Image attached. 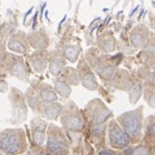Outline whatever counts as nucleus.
I'll return each mask as SVG.
<instances>
[{
	"label": "nucleus",
	"mask_w": 155,
	"mask_h": 155,
	"mask_svg": "<svg viewBox=\"0 0 155 155\" xmlns=\"http://www.w3.org/2000/svg\"><path fill=\"white\" fill-rule=\"evenodd\" d=\"M0 145L7 154H18L24 150V136L18 129H7L0 134Z\"/></svg>",
	"instance_id": "obj_1"
},
{
	"label": "nucleus",
	"mask_w": 155,
	"mask_h": 155,
	"mask_svg": "<svg viewBox=\"0 0 155 155\" xmlns=\"http://www.w3.org/2000/svg\"><path fill=\"white\" fill-rule=\"evenodd\" d=\"M141 119H142V107L134 111L126 112L118 116V122L124 130L130 136H137L141 130Z\"/></svg>",
	"instance_id": "obj_2"
},
{
	"label": "nucleus",
	"mask_w": 155,
	"mask_h": 155,
	"mask_svg": "<svg viewBox=\"0 0 155 155\" xmlns=\"http://www.w3.org/2000/svg\"><path fill=\"white\" fill-rule=\"evenodd\" d=\"M3 66L5 67V70L8 71L10 75L14 76L18 79L25 80L28 76L27 67H26L23 58L20 57L18 54H15V53L7 52Z\"/></svg>",
	"instance_id": "obj_3"
},
{
	"label": "nucleus",
	"mask_w": 155,
	"mask_h": 155,
	"mask_svg": "<svg viewBox=\"0 0 155 155\" xmlns=\"http://www.w3.org/2000/svg\"><path fill=\"white\" fill-rule=\"evenodd\" d=\"M61 120L62 124L68 130L78 131L83 127V120L80 118L79 112L73 102L67 103L61 111Z\"/></svg>",
	"instance_id": "obj_4"
},
{
	"label": "nucleus",
	"mask_w": 155,
	"mask_h": 155,
	"mask_svg": "<svg viewBox=\"0 0 155 155\" xmlns=\"http://www.w3.org/2000/svg\"><path fill=\"white\" fill-rule=\"evenodd\" d=\"M7 47L10 51L16 54H25L29 51L28 35L24 31H18L9 37Z\"/></svg>",
	"instance_id": "obj_5"
},
{
	"label": "nucleus",
	"mask_w": 155,
	"mask_h": 155,
	"mask_svg": "<svg viewBox=\"0 0 155 155\" xmlns=\"http://www.w3.org/2000/svg\"><path fill=\"white\" fill-rule=\"evenodd\" d=\"M12 106L13 116L16 120H21L26 117L27 114V105H26L25 98L20 90L16 88L10 89V96H9Z\"/></svg>",
	"instance_id": "obj_6"
},
{
	"label": "nucleus",
	"mask_w": 155,
	"mask_h": 155,
	"mask_svg": "<svg viewBox=\"0 0 155 155\" xmlns=\"http://www.w3.org/2000/svg\"><path fill=\"white\" fill-rule=\"evenodd\" d=\"M78 73H79L80 81L84 87L89 90H96L98 87V81L88 63L85 61H80L78 64Z\"/></svg>",
	"instance_id": "obj_7"
},
{
	"label": "nucleus",
	"mask_w": 155,
	"mask_h": 155,
	"mask_svg": "<svg viewBox=\"0 0 155 155\" xmlns=\"http://www.w3.org/2000/svg\"><path fill=\"white\" fill-rule=\"evenodd\" d=\"M150 29L147 26H145L144 24H138L131 29V31L129 33V42L134 48H142L144 46L145 41H147V36H149Z\"/></svg>",
	"instance_id": "obj_8"
},
{
	"label": "nucleus",
	"mask_w": 155,
	"mask_h": 155,
	"mask_svg": "<svg viewBox=\"0 0 155 155\" xmlns=\"http://www.w3.org/2000/svg\"><path fill=\"white\" fill-rule=\"evenodd\" d=\"M47 147L51 155H61L66 151L67 145L62 134L58 131H52L48 138Z\"/></svg>",
	"instance_id": "obj_9"
},
{
	"label": "nucleus",
	"mask_w": 155,
	"mask_h": 155,
	"mask_svg": "<svg viewBox=\"0 0 155 155\" xmlns=\"http://www.w3.org/2000/svg\"><path fill=\"white\" fill-rule=\"evenodd\" d=\"M97 45L99 49L103 53H111L116 49V38L114 36V33L112 31H104L98 35L97 38Z\"/></svg>",
	"instance_id": "obj_10"
},
{
	"label": "nucleus",
	"mask_w": 155,
	"mask_h": 155,
	"mask_svg": "<svg viewBox=\"0 0 155 155\" xmlns=\"http://www.w3.org/2000/svg\"><path fill=\"white\" fill-rule=\"evenodd\" d=\"M110 140H111L112 145L116 147H126L129 142V138L127 136L126 131L120 128L116 123L112 122L110 124Z\"/></svg>",
	"instance_id": "obj_11"
},
{
	"label": "nucleus",
	"mask_w": 155,
	"mask_h": 155,
	"mask_svg": "<svg viewBox=\"0 0 155 155\" xmlns=\"http://www.w3.org/2000/svg\"><path fill=\"white\" fill-rule=\"evenodd\" d=\"M31 65L36 73H42L46 71L49 62V52L47 50H35L31 54Z\"/></svg>",
	"instance_id": "obj_12"
},
{
	"label": "nucleus",
	"mask_w": 155,
	"mask_h": 155,
	"mask_svg": "<svg viewBox=\"0 0 155 155\" xmlns=\"http://www.w3.org/2000/svg\"><path fill=\"white\" fill-rule=\"evenodd\" d=\"M31 87H33L35 92L37 93V96L39 97V99L42 102H45V103L57 102L58 100L57 92L54 91L53 87H51L50 85L44 83H37L35 85H31Z\"/></svg>",
	"instance_id": "obj_13"
},
{
	"label": "nucleus",
	"mask_w": 155,
	"mask_h": 155,
	"mask_svg": "<svg viewBox=\"0 0 155 155\" xmlns=\"http://www.w3.org/2000/svg\"><path fill=\"white\" fill-rule=\"evenodd\" d=\"M28 42L35 50H47L50 45V38L44 29H39L28 34Z\"/></svg>",
	"instance_id": "obj_14"
},
{
	"label": "nucleus",
	"mask_w": 155,
	"mask_h": 155,
	"mask_svg": "<svg viewBox=\"0 0 155 155\" xmlns=\"http://www.w3.org/2000/svg\"><path fill=\"white\" fill-rule=\"evenodd\" d=\"M65 62L66 61H65V58L62 54V52L58 51V50H52L51 52H49L48 66H49L50 73L52 75H60L65 67Z\"/></svg>",
	"instance_id": "obj_15"
},
{
	"label": "nucleus",
	"mask_w": 155,
	"mask_h": 155,
	"mask_svg": "<svg viewBox=\"0 0 155 155\" xmlns=\"http://www.w3.org/2000/svg\"><path fill=\"white\" fill-rule=\"evenodd\" d=\"M90 107L92 109V116L94 124L100 125L111 116L112 114L110 110L104 105L100 100H93L90 103Z\"/></svg>",
	"instance_id": "obj_16"
},
{
	"label": "nucleus",
	"mask_w": 155,
	"mask_h": 155,
	"mask_svg": "<svg viewBox=\"0 0 155 155\" xmlns=\"http://www.w3.org/2000/svg\"><path fill=\"white\" fill-rule=\"evenodd\" d=\"M40 107L42 109L44 115H46L50 119H57L62 111V105L58 102H50V103L42 102Z\"/></svg>",
	"instance_id": "obj_17"
},
{
	"label": "nucleus",
	"mask_w": 155,
	"mask_h": 155,
	"mask_svg": "<svg viewBox=\"0 0 155 155\" xmlns=\"http://www.w3.org/2000/svg\"><path fill=\"white\" fill-rule=\"evenodd\" d=\"M45 127L46 123L41 119H34L33 129H34V139L37 144H42L45 141Z\"/></svg>",
	"instance_id": "obj_18"
},
{
	"label": "nucleus",
	"mask_w": 155,
	"mask_h": 155,
	"mask_svg": "<svg viewBox=\"0 0 155 155\" xmlns=\"http://www.w3.org/2000/svg\"><path fill=\"white\" fill-rule=\"evenodd\" d=\"M62 78L66 80L70 86H77L80 83L79 73L73 67H64L62 71Z\"/></svg>",
	"instance_id": "obj_19"
},
{
	"label": "nucleus",
	"mask_w": 155,
	"mask_h": 155,
	"mask_svg": "<svg viewBox=\"0 0 155 155\" xmlns=\"http://www.w3.org/2000/svg\"><path fill=\"white\" fill-rule=\"evenodd\" d=\"M53 89H54V91L58 94H60V96L64 99H67L71 96V93H72L71 86L68 85L66 80H64L63 78H57V79L54 80Z\"/></svg>",
	"instance_id": "obj_20"
},
{
	"label": "nucleus",
	"mask_w": 155,
	"mask_h": 155,
	"mask_svg": "<svg viewBox=\"0 0 155 155\" xmlns=\"http://www.w3.org/2000/svg\"><path fill=\"white\" fill-rule=\"evenodd\" d=\"M62 54L64 55L65 60H68L70 62H76L80 53V46L79 45H66L63 48Z\"/></svg>",
	"instance_id": "obj_21"
},
{
	"label": "nucleus",
	"mask_w": 155,
	"mask_h": 155,
	"mask_svg": "<svg viewBox=\"0 0 155 155\" xmlns=\"http://www.w3.org/2000/svg\"><path fill=\"white\" fill-rule=\"evenodd\" d=\"M142 49L143 52L152 55V57H155V31H150L147 41H145L144 46L142 47Z\"/></svg>",
	"instance_id": "obj_22"
},
{
	"label": "nucleus",
	"mask_w": 155,
	"mask_h": 155,
	"mask_svg": "<svg viewBox=\"0 0 155 155\" xmlns=\"http://www.w3.org/2000/svg\"><path fill=\"white\" fill-rule=\"evenodd\" d=\"M129 100L132 104L136 103L138 100H139L140 96H141V92H142V85L141 83H134L131 84L129 88Z\"/></svg>",
	"instance_id": "obj_23"
},
{
	"label": "nucleus",
	"mask_w": 155,
	"mask_h": 155,
	"mask_svg": "<svg viewBox=\"0 0 155 155\" xmlns=\"http://www.w3.org/2000/svg\"><path fill=\"white\" fill-rule=\"evenodd\" d=\"M145 99L149 102V104L155 109V89L147 88L145 90Z\"/></svg>",
	"instance_id": "obj_24"
},
{
	"label": "nucleus",
	"mask_w": 155,
	"mask_h": 155,
	"mask_svg": "<svg viewBox=\"0 0 155 155\" xmlns=\"http://www.w3.org/2000/svg\"><path fill=\"white\" fill-rule=\"evenodd\" d=\"M5 55H7V52H5V45L3 42V37L0 36V67H2L5 65Z\"/></svg>",
	"instance_id": "obj_25"
},
{
	"label": "nucleus",
	"mask_w": 155,
	"mask_h": 155,
	"mask_svg": "<svg viewBox=\"0 0 155 155\" xmlns=\"http://www.w3.org/2000/svg\"><path fill=\"white\" fill-rule=\"evenodd\" d=\"M149 22H150L151 28L155 31V15L153 12H149Z\"/></svg>",
	"instance_id": "obj_26"
},
{
	"label": "nucleus",
	"mask_w": 155,
	"mask_h": 155,
	"mask_svg": "<svg viewBox=\"0 0 155 155\" xmlns=\"http://www.w3.org/2000/svg\"><path fill=\"white\" fill-rule=\"evenodd\" d=\"M7 90H8V84L5 83V80L0 79V91L5 92V91H7Z\"/></svg>",
	"instance_id": "obj_27"
},
{
	"label": "nucleus",
	"mask_w": 155,
	"mask_h": 155,
	"mask_svg": "<svg viewBox=\"0 0 155 155\" xmlns=\"http://www.w3.org/2000/svg\"><path fill=\"white\" fill-rule=\"evenodd\" d=\"M0 23H1V18H0Z\"/></svg>",
	"instance_id": "obj_28"
}]
</instances>
